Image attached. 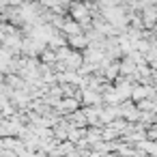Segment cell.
I'll use <instances>...</instances> for the list:
<instances>
[{"label": "cell", "instance_id": "277c9868", "mask_svg": "<svg viewBox=\"0 0 157 157\" xmlns=\"http://www.w3.org/2000/svg\"><path fill=\"white\" fill-rule=\"evenodd\" d=\"M60 33H63L65 37H69V35H78V33H84V30H82L80 22H75L73 17H65V20H63V26H60Z\"/></svg>", "mask_w": 157, "mask_h": 157}, {"label": "cell", "instance_id": "6da1fadb", "mask_svg": "<svg viewBox=\"0 0 157 157\" xmlns=\"http://www.w3.org/2000/svg\"><path fill=\"white\" fill-rule=\"evenodd\" d=\"M78 108H80V99L78 97H60L58 103H56V114L65 116V114H69V112H73Z\"/></svg>", "mask_w": 157, "mask_h": 157}, {"label": "cell", "instance_id": "52a82bcc", "mask_svg": "<svg viewBox=\"0 0 157 157\" xmlns=\"http://www.w3.org/2000/svg\"><path fill=\"white\" fill-rule=\"evenodd\" d=\"M84 2H93V0H84Z\"/></svg>", "mask_w": 157, "mask_h": 157}, {"label": "cell", "instance_id": "5b68a950", "mask_svg": "<svg viewBox=\"0 0 157 157\" xmlns=\"http://www.w3.org/2000/svg\"><path fill=\"white\" fill-rule=\"evenodd\" d=\"M67 45H69V48H73V50H84V48L88 45V39H86V35H84V33L69 35V37H67Z\"/></svg>", "mask_w": 157, "mask_h": 157}, {"label": "cell", "instance_id": "7a4b0ae2", "mask_svg": "<svg viewBox=\"0 0 157 157\" xmlns=\"http://www.w3.org/2000/svg\"><path fill=\"white\" fill-rule=\"evenodd\" d=\"M80 103L82 105H101L103 97H101V93H97L93 88H80Z\"/></svg>", "mask_w": 157, "mask_h": 157}, {"label": "cell", "instance_id": "8992f818", "mask_svg": "<svg viewBox=\"0 0 157 157\" xmlns=\"http://www.w3.org/2000/svg\"><path fill=\"white\" fill-rule=\"evenodd\" d=\"M136 67H138V63H136L131 56H127V54H125V58L118 63V73H123V75H133Z\"/></svg>", "mask_w": 157, "mask_h": 157}, {"label": "cell", "instance_id": "3957f363", "mask_svg": "<svg viewBox=\"0 0 157 157\" xmlns=\"http://www.w3.org/2000/svg\"><path fill=\"white\" fill-rule=\"evenodd\" d=\"M140 17H142L144 28H153V26L157 24V7H155V5H146V7L140 11Z\"/></svg>", "mask_w": 157, "mask_h": 157}]
</instances>
